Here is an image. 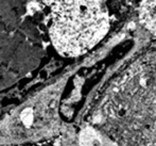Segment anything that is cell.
<instances>
[{"label":"cell","instance_id":"cell-1","mask_svg":"<svg viewBox=\"0 0 156 146\" xmlns=\"http://www.w3.org/2000/svg\"><path fill=\"white\" fill-rule=\"evenodd\" d=\"M89 124L118 146H156V49L137 57L112 81Z\"/></svg>","mask_w":156,"mask_h":146},{"label":"cell","instance_id":"cell-2","mask_svg":"<svg viewBox=\"0 0 156 146\" xmlns=\"http://www.w3.org/2000/svg\"><path fill=\"white\" fill-rule=\"evenodd\" d=\"M116 3L106 1H58L51 3L49 37L65 58H80L98 48L120 23Z\"/></svg>","mask_w":156,"mask_h":146},{"label":"cell","instance_id":"cell-3","mask_svg":"<svg viewBox=\"0 0 156 146\" xmlns=\"http://www.w3.org/2000/svg\"><path fill=\"white\" fill-rule=\"evenodd\" d=\"M72 146H118L113 140L91 124L84 123L74 137H72Z\"/></svg>","mask_w":156,"mask_h":146},{"label":"cell","instance_id":"cell-4","mask_svg":"<svg viewBox=\"0 0 156 146\" xmlns=\"http://www.w3.org/2000/svg\"><path fill=\"white\" fill-rule=\"evenodd\" d=\"M135 9L138 21L156 39V2H139Z\"/></svg>","mask_w":156,"mask_h":146}]
</instances>
